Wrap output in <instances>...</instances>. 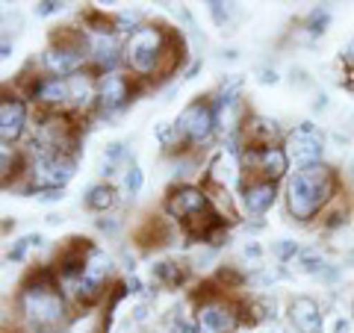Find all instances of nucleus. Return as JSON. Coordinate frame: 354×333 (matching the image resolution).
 Instances as JSON below:
<instances>
[{
	"label": "nucleus",
	"mask_w": 354,
	"mask_h": 333,
	"mask_svg": "<svg viewBox=\"0 0 354 333\" xmlns=\"http://www.w3.org/2000/svg\"><path fill=\"white\" fill-rule=\"evenodd\" d=\"M18 313L24 318L30 333H62L68 325V304L59 289V277L53 269H36L21 280Z\"/></svg>",
	"instance_id": "obj_1"
},
{
	"label": "nucleus",
	"mask_w": 354,
	"mask_h": 333,
	"mask_svg": "<svg viewBox=\"0 0 354 333\" xmlns=\"http://www.w3.org/2000/svg\"><path fill=\"white\" fill-rule=\"evenodd\" d=\"M334 198H337V174L322 162L298 169L290 177V183H286V209H290L295 221H310L322 216Z\"/></svg>",
	"instance_id": "obj_2"
},
{
	"label": "nucleus",
	"mask_w": 354,
	"mask_h": 333,
	"mask_svg": "<svg viewBox=\"0 0 354 333\" xmlns=\"http://www.w3.org/2000/svg\"><path fill=\"white\" fill-rule=\"evenodd\" d=\"M242 304L218 289L216 280L198 286L195 292V327L198 333H234L242 325Z\"/></svg>",
	"instance_id": "obj_3"
},
{
	"label": "nucleus",
	"mask_w": 354,
	"mask_h": 333,
	"mask_svg": "<svg viewBox=\"0 0 354 333\" xmlns=\"http://www.w3.org/2000/svg\"><path fill=\"white\" fill-rule=\"evenodd\" d=\"M169 39H171L169 30H162L157 24H142L127 36L121 62L127 65L133 77H139V80H151L153 71H157V62L162 57L165 44H169Z\"/></svg>",
	"instance_id": "obj_4"
},
{
	"label": "nucleus",
	"mask_w": 354,
	"mask_h": 333,
	"mask_svg": "<svg viewBox=\"0 0 354 333\" xmlns=\"http://www.w3.org/2000/svg\"><path fill=\"white\" fill-rule=\"evenodd\" d=\"M218 124V113L209 97H195L189 106H183V113L177 115L174 121V130H177V139H180V148H195V145H204V142L213 136V130Z\"/></svg>",
	"instance_id": "obj_5"
},
{
	"label": "nucleus",
	"mask_w": 354,
	"mask_h": 333,
	"mask_svg": "<svg viewBox=\"0 0 354 333\" xmlns=\"http://www.w3.org/2000/svg\"><path fill=\"white\" fill-rule=\"evenodd\" d=\"M242 171L254 180H269V183H278L281 177L290 169V157L286 151L272 145V148H254V151H242Z\"/></svg>",
	"instance_id": "obj_6"
},
{
	"label": "nucleus",
	"mask_w": 354,
	"mask_h": 333,
	"mask_svg": "<svg viewBox=\"0 0 354 333\" xmlns=\"http://www.w3.org/2000/svg\"><path fill=\"white\" fill-rule=\"evenodd\" d=\"M286 157L290 162H295L298 169H307V165H316L322 160V133H319L310 121L298 124L290 136H286Z\"/></svg>",
	"instance_id": "obj_7"
},
{
	"label": "nucleus",
	"mask_w": 354,
	"mask_h": 333,
	"mask_svg": "<svg viewBox=\"0 0 354 333\" xmlns=\"http://www.w3.org/2000/svg\"><path fill=\"white\" fill-rule=\"evenodd\" d=\"M133 95H136V88H133V77H124V74H104L97 77V106H101V113H118L121 106H127L133 101Z\"/></svg>",
	"instance_id": "obj_8"
},
{
	"label": "nucleus",
	"mask_w": 354,
	"mask_h": 333,
	"mask_svg": "<svg viewBox=\"0 0 354 333\" xmlns=\"http://www.w3.org/2000/svg\"><path fill=\"white\" fill-rule=\"evenodd\" d=\"M209 201H207V192L204 186H189V183H180V186H171L169 195H165V213L171 218L183 221L189 218L192 213H201L207 209Z\"/></svg>",
	"instance_id": "obj_9"
},
{
	"label": "nucleus",
	"mask_w": 354,
	"mask_h": 333,
	"mask_svg": "<svg viewBox=\"0 0 354 333\" xmlns=\"http://www.w3.org/2000/svg\"><path fill=\"white\" fill-rule=\"evenodd\" d=\"M24 130H27V104L18 95L6 92L3 101H0V139H3V145L12 148L24 136Z\"/></svg>",
	"instance_id": "obj_10"
},
{
	"label": "nucleus",
	"mask_w": 354,
	"mask_h": 333,
	"mask_svg": "<svg viewBox=\"0 0 354 333\" xmlns=\"http://www.w3.org/2000/svg\"><path fill=\"white\" fill-rule=\"evenodd\" d=\"M245 180V171H242V160L239 153L234 151H225L209 162V171H207V183L213 186H225V189H234V186H242Z\"/></svg>",
	"instance_id": "obj_11"
},
{
	"label": "nucleus",
	"mask_w": 354,
	"mask_h": 333,
	"mask_svg": "<svg viewBox=\"0 0 354 333\" xmlns=\"http://www.w3.org/2000/svg\"><path fill=\"white\" fill-rule=\"evenodd\" d=\"M278 201V183L269 180H242V207L248 209L251 216H263L266 209H272V204Z\"/></svg>",
	"instance_id": "obj_12"
},
{
	"label": "nucleus",
	"mask_w": 354,
	"mask_h": 333,
	"mask_svg": "<svg viewBox=\"0 0 354 333\" xmlns=\"http://www.w3.org/2000/svg\"><path fill=\"white\" fill-rule=\"evenodd\" d=\"M133 242H136L142 251H160L171 242V225L160 216H148L136 227V233H133Z\"/></svg>",
	"instance_id": "obj_13"
},
{
	"label": "nucleus",
	"mask_w": 354,
	"mask_h": 333,
	"mask_svg": "<svg viewBox=\"0 0 354 333\" xmlns=\"http://www.w3.org/2000/svg\"><path fill=\"white\" fill-rule=\"evenodd\" d=\"M290 321L298 333H322V310L313 298H295L290 304Z\"/></svg>",
	"instance_id": "obj_14"
},
{
	"label": "nucleus",
	"mask_w": 354,
	"mask_h": 333,
	"mask_svg": "<svg viewBox=\"0 0 354 333\" xmlns=\"http://www.w3.org/2000/svg\"><path fill=\"white\" fill-rule=\"evenodd\" d=\"M183 62H186V48H183V41L171 32V39H169V44H165V50H162V57L157 62V71H153L151 83H162V80H169V77H174L177 71H180Z\"/></svg>",
	"instance_id": "obj_15"
},
{
	"label": "nucleus",
	"mask_w": 354,
	"mask_h": 333,
	"mask_svg": "<svg viewBox=\"0 0 354 333\" xmlns=\"http://www.w3.org/2000/svg\"><path fill=\"white\" fill-rule=\"evenodd\" d=\"M204 192H207V201H209V209L225 221V225H234L239 218L236 207H234V195H230V189L225 186H213V183H204Z\"/></svg>",
	"instance_id": "obj_16"
},
{
	"label": "nucleus",
	"mask_w": 354,
	"mask_h": 333,
	"mask_svg": "<svg viewBox=\"0 0 354 333\" xmlns=\"http://www.w3.org/2000/svg\"><path fill=\"white\" fill-rule=\"evenodd\" d=\"M153 277L162 283V286H183L189 280V265L183 263H174V260H165V263H157L153 265Z\"/></svg>",
	"instance_id": "obj_17"
},
{
	"label": "nucleus",
	"mask_w": 354,
	"mask_h": 333,
	"mask_svg": "<svg viewBox=\"0 0 354 333\" xmlns=\"http://www.w3.org/2000/svg\"><path fill=\"white\" fill-rule=\"evenodd\" d=\"M86 207L92 209V213H101L106 216L109 209L115 207V189L109 186V183H97L88 189V195H86Z\"/></svg>",
	"instance_id": "obj_18"
},
{
	"label": "nucleus",
	"mask_w": 354,
	"mask_h": 333,
	"mask_svg": "<svg viewBox=\"0 0 354 333\" xmlns=\"http://www.w3.org/2000/svg\"><path fill=\"white\" fill-rule=\"evenodd\" d=\"M39 236H24V239H18L15 242V248L12 251H9V260H12V263H21V260H24L27 257V251L32 248V245H39Z\"/></svg>",
	"instance_id": "obj_19"
},
{
	"label": "nucleus",
	"mask_w": 354,
	"mask_h": 333,
	"mask_svg": "<svg viewBox=\"0 0 354 333\" xmlns=\"http://www.w3.org/2000/svg\"><path fill=\"white\" fill-rule=\"evenodd\" d=\"M124 157V145H118V142H113V145L106 148L104 153V174H113V169L118 165V160Z\"/></svg>",
	"instance_id": "obj_20"
},
{
	"label": "nucleus",
	"mask_w": 354,
	"mask_h": 333,
	"mask_svg": "<svg viewBox=\"0 0 354 333\" xmlns=\"http://www.w3.org/2000/svg\"><path fill=\"white\" fill-rule=\"evenodd\" d=\"M142 180H145V177H142V169H139V165H130V169H127V177H124L127 192H130V195H136L139 189H142Z\"/></svg>",
	"instance_id": "obj_21"
},
{
	"label": "nucleus",
	"mask_w": 354,
	"mask_h": 333,
	"mask_svg": "<svg viewBox=\"0 0 354 333\" xmlns=\"http://www.w3.org/2000/svg\"><path fill=\"white\" fill-rule=\"evenodd\" d=\"M274 254H278V260H295V254H298V245L295 242H290V239H283V242H278L274 245Z\"/></svg>",
	"instance_id": "obj_22"
},
{
	"label": "nucleus",
	"mask_w": 354,
	"mask_h": 333,
	"mask_svg": "<svg viewBox=\"0 0 354 333\" xmlns=\"http://www.w3.org/2000/svg\"><path fill=\"white\" fill-rule=\"evenodd\" d=\"M310 27H313V32H325V27H328V12L325 9H316V12L310 15Z\"/></svg>",
	"instance_id": "obj_23"
},
{
	"label": "nucleus",
	"mask_w": 354,
	"mask_h": 333,
	"mask_svg": "<svg viewBox=\"0 0 354 333\" xmlns=\"http://www.w3.org/2000/svg\"><path fill=\"white\" fill-rule=\"evenodd\" d=\"M209 15L216 18V24H225V21H227V9L221 3H209Z\"/></svg>",
	"instance_id": "obj_24"
},
{
	"label": "nucleus",
	"mask_w": 354,
	"mask_h": 333,
	"mask_svg": "<svg viewBox=\"0 0 354 333\" xmlns=\"http://www.w3.org/2000/svg\"><path fill=\"white\" fill-rule=\"evenodd\" d=\"M59 3H53V0H44V3H36V12L39 15H50V12H57Z\"/></svg>",
	"instance_id": "obj_25"
},
{
	"label": "nucleus",
	"mask_w": 354,
	"mask_h": 333,
	"mask_svg": "<svg viewBox=\"0 0 354 333\" xmlns=\"http://www.w3.org/2000/svg\"><path fill=\"white\" fill-rule=\"evenodd\" d=\"M97 227H101V230H109V233H113V230L118 227V218H97Z\"/></svg>",
	"instance_id": "obj_26"
},
{
	"label": "nucleus",
	"mask_w": 354,
	"mask_h": 333,
	"mask_svg": "<svg viewBox=\"0 0 354 333\" xmlns=\"http://www.w3.org/2000/svg\"><path fill=\"white\" fill-rule=\"evenodd\" d=\"M260 80H263V83H274V80H278V74H274V71H263Z\"/></svg>",
	"instance_id": "obj_27"
},
{
	"label": "nucleus",
	"mask_w": 354,
	"mask_h": 333,
	"mask_svg": "<svg viewBox=\"0 0 354 333\" xmlns=\"http://www.w3.org/2000/svg\"><path fill=\"white\" fill-rule=\"evenodd\" d=\"M351 316H354V301H351Z\"/></svg>",
	"instance_id": "obj_28"
}]
</instances>
